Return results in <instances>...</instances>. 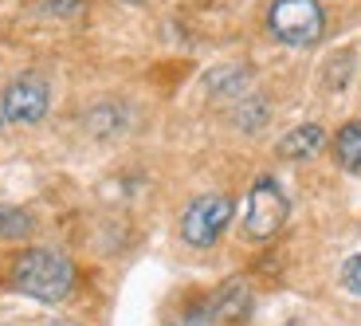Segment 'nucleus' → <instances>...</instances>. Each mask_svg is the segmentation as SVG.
Listing matches in <instances>:
<instances>
[{"label": "nucleus", "mask_w": 361, "mask_h": 326, "mask_svg": "<svg viewBox=\"0 0 361 326\" xmlns=\"http://www.w3.org/2000/svg\"><path fill=\"white\" fill-rule=\"evenodd\" d=\"M334 154H338V162H342L345 169L361 173V122H350V126L338 130V138H334Z\"/></svg>", "instance_id": "obj_7"}, {"label": "nucleus", "mask_w": 361, "mask_h": 326, "mask_svg": "<svg viewBox=\"0 0 361 326\" xmlns=\"http://www.w3.org/2000/svg\"><path fill=\"white\" fill-rule=\"evenodd\" d=\"M32 236V217L16 205H0V240H24Z\"/></svg>", "instance_id": "obj_8"}, {"label": "nucleus", "mask_w": 361, "mask_h": 326, "mask_svg": "<svg viewBox=\"0 0 361 326\" xmlns=\"http://www.w3.org/2000/svg\"><path fill=\"white\" fill-rule=\"evenodd\" d=\"M342 283H345V291L361 295V255H353V260L342 263Z\"/></svg>", "instance_id": "obj_9"}, {"label": "nucleus", "mask_w": 361, "mask_h": 326, "mask_svg": "<svg viewBox=\"0 0 361 326\" xmlns=\"http://www.w3.org/2000/svg\"><path fill=\"white\" fill-rule=\"evenodd\" d=\"M232 220V200L220 197V193H208V197H197L185 209L180 217V236H185V244L192 248H212L220 240V232L228 228Z\"/></svg>", "instance_id": "obj_4"}, {"label": "nucleus", "mask_w": 361, "mask_h": 326, "mask_svg": "<svg viewBox=\"0 0 361 326\" xmlns=\"http://www.w3.org/2000/svg\"><path fill=\"white\" fill-rule=\"evenodd\" d=\"M0 122H4V114H0Z\"/></svg>", "instance_id": "obj_11"}, {"label": "nucleus", "mask_w": 361, "mask_h": 326, "mask_svg": "<svg viewBox=\"0 0 361 326\" xmlns=\"http://www.w3.org/2000/svg\"><path fill=\"white\" fill-rule=\"evenodd\" d=\"M322 4L318 0H275L267 12V28L275 32V40L290 47H310L322 36Z\"/></svg>", "instance_id": "obj_2"}, {"label": "nucleus", "mask_w": 361, "mask_h": 326, "mask_svg": "<svg viewBox=\"0 0 361 326\" xmlns=\"http://www.w3.org/2000/svg\"><path fill=\"white\" fill-rule=\"evenodd\" d=\"M47 83L39 75H20L16 83H8V91L0 99V114L8 118V122H39L47 114Z\"/></svg>", "instance_id": "obj_5"}, {"label": "nucleus", "mask_w": 361, "mask_h": 326, "mask_svg": "<svg viewBox=\"0 0 361 326\" xmlns=\"http://www.w3.org/2000/svg\"><path fill=\"white\" fill-rule=\"evenodd\" d=\"M287 212H290L287 193L275 185V177H259V181L252 185V193H247L244 236L255 240V244H263V240H271V236L287 224Z\"/></svg>", "instance_id": "obj_3"}, {"label": "nucleus", "mask_w": 361, "mask_h": 326, "mask_svg": "<svg viewBox=\"0 0 361 326\" xmlns=\"http://www.w3.org/2000/svg\"><path fill=\"white\" fill-rule=\"evenodd\" d=\"M8 283L20 295H32L39 303H59L71 295L75 287V267L71 260H63L59 252H47V248H27L12 260V275Z\"/></svg>", "instance_id": "obj_1"}, {"label": "nucleus", "mask_w": 361, "mask_h": 326, "mask_svg": "<svg viewBox=\"0 0 361 326\" xmlns=\"http://www.w3.org/2000/svg\"><path fill=\"white\" fill-rule=\"evenodd\" d=\"M126 4H137V0H126Z\"/></svg>", "instance_id": "obj_10"}, {"label": "nucleus", "mask_w": 361, "mask_h": 326, "mask_svg": "<svg viewBox=\"0 0 361 326\" xmlns=\"http://www.w3.org/2000/svg\"><path fill=\"white\" fill-rule=\"evenodd\" d=\"M322 145H326V134L318 126H298L279 142V157H287V162H307V157H314Z\"/></svg>", "instance_id": "obj_6"}]
</instances>
